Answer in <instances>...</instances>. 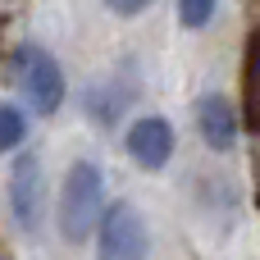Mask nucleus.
Segmentation results:
<instances>
[{"label": "nucleus", "instance_id": "f257e3e1", "mask_svg": "<svg viewBox=\"0 0 260 260\" xmlns=\"http://www.w3.org/2000/svg\"><path fill=\"white\" fill-rule=\"evenodd\" d=\"M110 206V192H105V169L96 160H73L59 178V201H55V229L69 247H82L91 242L101 215Z\"/></svg>", "mask_w": 260, "mask_h": 260}, {"label": "nucleus", "instance_id": "f03ea898", "mask_svg": "<svg viewBox=\"0 0 260 260\" xmlns=\"http://www.w3.org/2000/svg\"><path fill=\"white\" fill-rule=\"evenodd\" d=\"M14 73H18V87H23V96H27V110H32L37 119H50V114L64 110L69 78H64L59 59H55L46 46L23 41V46L14 50Z\"/></svg>", "mask_w": 260, "mask_h": 260}, {"label": "nucleus", "instance_id": "7ed1b4c3", "mask_svg": "<svg viewBox=\"0 0 260 260\" xmlns=\"http://www.w3.org/2000/svg\"><path fill=\"white\" fill-rule=\"evenodd\" d=\"M91 260H151V229L133 201L105 206V215L91 233Z\"/></svg>", "mask_w": 260, "mask_h": 260}, {"label": "nucleus", "instance_id": "20e7f679", "mask_svg": "<svg viewBox=\"0 0 260 260\" xmlns=\"http://www.w3.org/2000/svg\"><path fill=\"white\" fill-rule=\"evenodd\" d=\"M5 197H9L14 224H18L27 238H37L41 224H46V169H41V155L14 151L9 174H5Z\"/></svg>", "mask_w": 260, "mask_h": 260}, {"label": "nucleus", "instance_id": "39448f33", "mask_svg": "<svg viewBox=\"0 0 260 260\" xmlns=\"http://www.w3.org/2000/svg\"><path fill=\"white\" fill-rule=\"evenodd\" d=\"M123 151H128V160H133L137 169L165 174L169 160H174V151H178L174 123H169L165 114H137V119H128V128H123Z\"/></svg>", "mask_w": 260, "mask_h": 260}, {"label": "nucleus", "instance_id": "423d86ee", "mask_svg": "<svg viewBox=\"0 0 260 260\" xmlns=\"http://www.w3.org/2000/svg\"><path fill=\"white\" fill-rule=\"evenodd\" d=\"M192 123L210 155H229L242 142V114H238L233 96H224V91H201L192 101Z\"/></svg>", "mask_w": 260, "mask_h": 260}, {"label": "nucleus", "instance_id": "0eeeda50", "mask_svg": "<svg viewBox=\"0 0 260 260\" xmlns=\"http://www.w3.org/2000/svg\"><path fill=\"white\" fill-rule=\"evenodd\" d=\"M128 105H133V91H128L123 82H114V78L91 82V87L82 91V110H87V119L101 123V128H114V123L123 119Z\"/></svg>", "mask_w": 260, "mask_h": 260}, {"label": "nucleus", "instance_id": "6e6552de", "mask_svg": "<svg viewBox=\"0 0 260 260\" xmlns=\"http://www.w3.org/2000/svg\"><path fill=\"white\" fill-rule=\"evenodd\" d=\"M27 114L14 105V101H0V155H14L27 146Z\"/></svg>", "mask_w": 260, "mask_h": 260}, {"label": "nucleus", "instance_id": "1a4fd4ad", "mask_svg": "<svg viewBox=\"0 0 260 260\" xmlns=\"http://www.w3.org/2000/svg\"><path fill=\"white\" fill-rule=\"evenodd\" d=\"M242 82H247V123L260 128V32L247 50V64H242Z\"/></svg>", "mask_w": 260, "mask_h": 260}, {"label": "nucleus", "instance_id": "9d476101", "mask_svg": "<svg viewBox=\"0 0 260 260\" xmlns=\"http://www.w3.org/2000/svg\"><path fill=\"white\" fill-rule=\"evenodd\" d=\"M174 14L187 32H206L219 14V0H174Z\"/></svg>", "mask_w": 260, "mask_h": 260}, {"label": "nucleus", "instance_id": "9b49d317", "mask_svg": "<svg viewBox=\"0 0 260 260\" xmlns=\"http://www.w3.org/2000/svg\"><path fill=\"white\" fill-rule=\"evenodd\" d=\"M101 5H105L114 18H137V14H146L155 0H101Z\"/></svg>", "mask_w": 260, "mask_h": 260}]
</instances>
